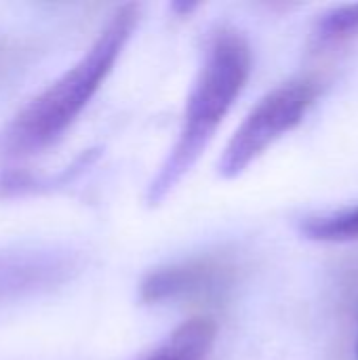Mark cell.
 Masks as SVG:
<instances>
[{
	"instance_id": "30bf717a",
	"label": "cell",
	"mask_w": 358,
	"mask_h": 360,
	"mask_svg": "<svg viewBox=\"0 0 358 360\" xmlns=\"http://www.w3.org/2000/svg\"><path fill=\"white\" fill-rule=\"evenodd\" d=\"M357 356H358V344H357Z\"/></svg>"
},
{
	"instance_id": "6da1fadb",
	"label": "cell",
	"mask_w": 358,
	"mask_h": 360,
	"mask_svg": "<svg viewBox=\"0 0 358 360\" xmlns=\"http://www.w3.org/2000/svg\"><path fill=\"white\" fill-rule=\"evenodd\" d=\"M137 21L139 6L120 4L89 51L0 131V154L25 158L59 141L112 74Z\"/></svg>"
},
{
	"instance_id": "3957f363",
	"label": "cell",
	"mask_w": 358,
	"mask_h": 360,
	"mask_svg": "<svg viewBox=\"0 0 358 360\" xmlns=\"http://www.w3.org/2000/svg\"><path fill=\"white\" fill-rule=\"evenodd\" d=\"M314 99L312 80H291L264 95L230 137L217 160V173L224 179L243 175L276 139L302 122Z\"/></svg>"
},
{
	"instance_id": "8992f818",
	"label": "cell",
	"mask_w": 358,
	"mask_h": 360,
	"mask_svg": "<svg viewBox=\"0 0 358 360\" xmlns=\"http://www.w3.org/2000/svg\"><path fill=\"white\" fill-rule=\"evenodd\" d=\"M215 340L211 319H192L177 327L148 360H207Z\"/></svg>"
},
{
	"instance_id": "52a82bcc",
	"label": "cell",
	"mask_w": 358,
	"mask_h": 360,
	"mask_svg": "<svg viewBox=\"0 0 358 360\" xmlns=\"http://www.w3.org/2000/svg\"><path fill=\"white\" fill-rule=\"evenodd\" d=\"M300 232L317 243H350L358 240V207L312 215L300 224Z\"/></svg>"
},
{
	"instance_id": "ba28073f",
	"label": "cell",
	"mask_w": 358,
	"mask_h": 360,
	"mask_svg": "<svg viewBox=\"0 0 358 360\" xmlns=\"http://www.w3.org/2000/svg\"><path fill=\"white\" fill-rule=\"evenodd\" d=\"M358 32V2L352 4H342L325 15L314 25V42L325 46V44H335L340 40H346L348 36H354Z\"/></svg>"
},
{
	"instance_id": "5b68a950",
	"label": "cell",
	"mask_w": 358,
	"mask_h": 360,
	"mask_svg": "<svg viewBox=\"0 0 358 360\" xmlns=\"http://www.w3.org/2000/svg\"><path fill=\"white\" fill-rule=\"evenodd\" d=\"M234 278V266L224 257H196L181 264L152 270L141 281L146 304L181 302L224 293Z\"/></svg>"
},
{
	"instance_id": "7a4b0ae2",
	"label": "cell",
	"mask_w": 358,
	"mask_h": 360,
	"mask_svg": "<svg viewBox=\"0 0 358 360\" xmlns=\"http://www.w3.org/2000/svg\"><path fill=\"white\" fill-rule=\"evenodd\" d=\"M251 72V46L234 27L211 34L203 65L188 95L184 122L175 146L152 177L146 202L158 207L192 171L230 108L243 93Z\"/></svg>"
},
{
	"instance_id": "277c9868",
	"label": "cell",
	"mask_w": 358,
	"mask_h": 360,
	"mask_svg": "<svg viewBox=\"0 0 358 360\" xmlns=\"http://www.w3.org/2000/svg\"><path fill=\"white\" fill-rule=\"evenodd\" d=\"M82 259L68 249H15L0 253V304L51 293L80 274Z\"/></svg>"
},
{
	"instance_id": "9c48e42d",
	"label": "cell",
	"mask_w": 358,
	"mask_h": 360,
	"mask_svg": "<svg viewBox=\"0 0 358 360\" xmlns=\"http://www.w3.org/2000/svg\"><path fill=\"white\" fill-rule=\"evenodd\" d=\"M13 57H15V51L4 46V44H0V74L6 72L13 65Z\"/></svg>"
}]
</instances>
